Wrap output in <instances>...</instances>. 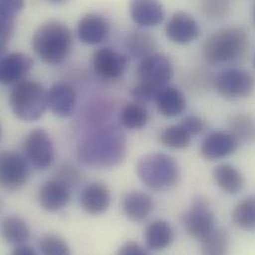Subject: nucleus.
I'll return each instance as SVG.
<instances>
[{"instance_id": "1", "label": "nucleus", "mask_w": 255, "mask_h": 255, "mask_svg": "<svg viewBox=\"0 0 255 255\" xmlns=\"http://www.w3.org/2000/svg\"><path fill=\"white\" fill-rule=\"evenodd\" d=\"M124 133L116 127L101 128L88 136L80 145V160L92 167H114L119 165L126 155Z\"/></svg>"}, {"instance_id": "2", "label": "nucleus", "mask_w": 255, "mask_h": 255, "mask_svg": "<svg viewBox=\"0 0 255 255\" xmlns=\"http://www.w3.org/2000/svg\"><path fill=\"white\" fill-rule=\"evenodd\" d=\"M250 36L239 26L226 27L212 33L204 42L202 55L211 66L242 62L249 54Z\"/></svg>"}, {"instance_id": "3", "label": "nucleus", "mask_w": 255, "mask_h": 255, "mask_svg": "<svg viewBox=\"0 0 255 255\" xmlns=\"http://www.w3.org/2000/svg\"><path fill=\"white\" fill-rule=\"evenodd\" d=\"M73 45L74 37L71 29L58 20H49L41 24L32 37L35 54L50 65H58L65 61Z\"/></svg>"}, {"instance_id": "4", "label": "nucleus", "mask_w": 255, "mask_h": 255, "mask_svg": "<svg viewBox=\"0 0 255 255\" xmlns=\"http://www.w3.org/2000/svg\"><path fill=\"white\" fill-rule=\"evenodd\" d=\"M136 172L142 183L156 192L173 189L180 179L177 161L164 153H150L143 156L137 163Z\"/></svg>"}, {"instance_id": "5", "label": "nucleus", "mask_w": 255, "mask_h": 255, "mask_svg": "<svg viewBox=\"0 0 255 255\" xmlns=\"http://www.w3.org/2000/svg\"><path fill=\"white\" fill-rule=\"evenodd\" d=\"M13 114L23 122L38 121L48 108V92L33 80L15 84L9 97Z\"/></svg>"}, {"instance_id": "6", "label": "nucleus", "mask_w": 255, "mask_h": 255, "mask_svg": "<svg viewBox=\"0 0 255 255\" xmlns=\"http://www.w3.org/2000/svg\"><path fill=\"white\" fill-rule=\"evenodd\" d=\"M214 87L225 99L243 100L255 92V78L247 69L228 67L214 78Z\"/></svg>"}, {"instance_id": "7", "label": "nucleus", "mask_w": 255, "mask_h": 255, "mask_svg": "<svg viewBox=\"0 0 255 255\" xmlns=\"http://www.w3.org/2000/svg\"><path fill=\"white\" fill-rule=\"evenodd\" d=\"M174 76L172 60L165 54L154 53L141 60L137 70L138 83L156 90L168 86Z\"/></svg>"}, {"instance_id": "8", "label": "nucleus", "mask_w": 255, "mask_h": 255, "mask_svg": "<svg viewBox=\"0 0 255 255\" xmlns=\"http://www.w3.org/2000/svg\"><path fill=\"white\" fill-rule=\"evenodd\" d=\"M182 224L190 237L202 241L216 228V217L209 202L202 197L196 198L192 206L182 215Z\"/></svg>"}, {"instance_id": "9", "label": "nucleus", "mask_w": 255, "mask_h": 255, "mask_svg": "<svg viewBox=\"0 0 255 255\" xmlns=\"http://www.w3.org/2000/svg\"><path fill=\"white\" fill-rule=\"evenodd\" d=\"M29 178V167L25 158L13 151H4L0 155V181L9 191L21 189Z\"/></svg>"}, {"instance_id": "10", "label": "nucleus", "mask_w": 255, "mask_h": 255, "mask_svg": "<svg viewBox=\"0 0 255 255\" xmlns=\"http://www.w3.org/2000/svg\"><path fill=\"white\" fill-rule=\"evenodd\" d=\"M24 150L31 165L37 170L49 168L55 158V149L48 133L37 128L32 130L26 137Z\"/></svg>"}, {"instance_id": "11", "label": "nucleus", "mask_w": 255, "mask_h": 255, "mask_svg": "<svg viewBox=\"0 0 255 255\" xmlns=\"http://www.w3.org/2000/svg\"><path fill=\"white\" fill-rule=\"evenodd\" d=\"M128 65V57L110 47L97 49L93 55L94 71L99 78L105 81L120 79L125 74Z\"/></svg>"}, {"instance_id": "12", "label": "nucleus", "mask_w": 255, "mask_h": 255, "mask_svg": "<svg viewBox=\"0 0 255 255\" xmlns=\"http://www.w3.org/2000/svg\"><path fill=\"white\" fill-rule=\"evenodd\" d=\"M165 33L172 43L188 45L198 39L201 28L198 21L192 15L184 11H178L167 21Z\"/></svg>"}, {"instance_id": "13", "label": "nucleus", "mask_w": 255, "mask_h": 255, "mask_svg": "<svg viewBox=\"0 0 255 255\" xmlns=\"http://www.w3.org/2000/svg\"><path fill=\"white\" fill-rule=\"evenodd\" d=\"M130 16L140 28H154L162 24L166 17L160 0H130Z\"/></svg>"}, {"instance_id": "14", "label": "nucleus", "mask_w": 255, "mask_h": 255, "mask_svg": "<svg viewBox=\"0 0 255 255\" xmlns=\"http://www.w3.org/2000/svg\"><path fill=\"white\" fill-rule=\"evenodd\" d=\"M239 145L238 140L229 131H214L204 139L200 152L205 159L216 161L234 154Z\"/></svg>"}, {"instance_id": "15", "label": "nucleus", "mask_w": 255, "mask_h": 255, "mask_svg": "<svg viewBox=\"0 0 255 255\" xmlns=\"http://www.w3.org/2000/svg\"><path fill=\"white\" fill-rule=\"evenodd\" d=\"M72 188L55 178L46 182L40 189L38 200L41 207L48 212H57L65 208L71 200Z\"/></svg>"}, {"instance_id": "16", "label": "nucleus", "mask_w": 255, "mask_h": 255, "mask_svg": "<svg viewBox=\"0 0 255 255\" xmlns=\"http://www.w3.org/2000/svg\"><path fill=\"white\" fill-rule=\"evenodd\" d=\"M32 58L21 52L10 53L0 63V81L4 85L17 84L24 80L33 68Z\"/></svg>"}, {"instance_id": "17", "label": "nucleus", "mask_w": 255, "mask_h": 255, "mask_svg": "<svg viewBox=\"0 0 255 255\" xmlns=\"http://www.w3.org/2000/svg\"><path fill=\"white\" fill-rule=\"evenodd\" d=\"M77 94L67 83H56L48 91V108L59 118L70 117L76 108Z\"/></svg>"}, {"instance_id": "18", "label": "nucleus", "mask_w": 255, "mask_h": 255, "mask_svg": "<svg viewBox=\"0 0 255 255\" xmlns=\"http://www.w3.org/2000/svg\"><path fill=\"white\" fill-rule=\"evenodd\" d=\"M109 21L100 14H87L78 22V38L86 45H98L102 43L109 35Z\"/></svg>"}, {"instance_id": "19", "label": "nucleus", "mask_w": 255, "mask_h": 255, "mask_svg": "<svg viewBox=\"0 0 255 255\" xmlns=\"http://www.w3.org/2000/svg\"><path fill=\"white\" fill-rule=\"evenodd\" d=\"M81 204L90 215L99 216L107 212L111 204V191L103 183H92L82 192Z\"/></svg>"}, {"instance_id": "20", "label": "nucleus", "mask_w": 255, "mask_h": 255, "mask_svg": "<svg viewBox=\"0 0 255 255\" xmlns=\"http://www.w3.org/2000/svg\"><path fill=\"white\" fill-rule=\"evenodd\" d=\"M154 102L158 112L167 118H175L182 115L187 108V100L181 90L173 86L162 88Z\"/></svg>"}, {"instance_id": "21", "label": "nucleus", "mask_w": 255, "mask_h": 255, "mask_svg": "<svg viewBox=\"0 0 255 255\" xmlns=\"http://www.w3.org/2000/svg\"><path fill=\"white\" fill-rule=\"evenodd\" d=\"M122 207L124 214L133 222L145 221L154 209L153 199L146 193L134 191L126 194Z\"/></svg>"}, {"instance_id": "22", "label": "nucleus", "mask_w": 255, "mask_h": 255, "mask_svg": "<svg viewBox=\"0 0 255 255\" xmlns=\"http://www.w3.org/2000/svg\"><path fill=\"white\" fill-rule=\"evenodd\" d=\"M146 246L154 252H161L170 248L175 241V231L172 225L163 220L154 221L145 231Z\"/></svg>"}, {"instance_id": "23", "label": "nucleus", "mask_w": 255, "mask_h": 255, "mask_svg": "<svg viewBox=\"0 0 255 255\" xmlns=\"http://www.w3.org/2000/svg\"><path fill=\"white\" fill-rule=\"evenodd\" d=\"M213 178L218 187L225 193L237 195L245 188L243 173L231 164H220L213 170Z\"/></svg>"}, {"instance_id": "24", "label": "nucleus", "mask_w": 255, "mask_h": 255, "mask_svg": "<svg viewBox=\"0 0 255 255\" xmlns=\"http://www.w3.org/2000/svg\"><path fill=\"white\" fill-rule=\"evenodd\" d=\"M125 45L128 54L140 60L156 53L157 48V42L154 36L144 30H135L128 33Z\"/></svg>"}, {"instance_id": "25", "label": "nucleus", "mask_w": 255, "mask_h": 255, "mask_svg": "<svg viewBox=\"0 0 255 255\" xmlns=\"http://www.w3.org/2000/svg\"><path fill=\"white\" fill-rule=\"evenodd\" d=\"M229 132L240 144H251L255 141V119L247 113L233 115L228 124Z\"/></svg>"}, {"instance_id": "26", "label": "nucleus", "mask_w": 255, "mask_h": 255, "mask_svg": "<svg viewBox=\"0 0 255 255\" xmlns=\"http://www.w3.org/2000/svg\"><path fill=\"white\" fill-rule=\"evenodd\" d=\"M1 233L5 242L14 247L25 245L30 238V229L27 223L15 216H10L3 220Z\"/></svg>"}, {"instance_id": "27", "label": "nucleus", "mask_w": 255, "mask_h": 255, "mask_svg": "<svg viewBox=\"0 0 255 255\" xmlns=\"http://www.w3.org/2000/svg\"><path fill=\"white\" fill-rule=\"evenodd\" d=\"M234 224L244 231H255V196L241 200L232 213Z\"/></svg>"}, {"instance_id": "28", "label": "nucleus", "mask_w": 255, "mask_h": 255, "mask_svg": "<svg viewBox=\"0 0 255 255\" xmlns=\"http://www.w3.org/2000/svg\"><path fill=\"white\" fill-rule=\"evenodd\" d=\"M120 119L124 127L137 130L146 127L149 121V113L144 104L134 101L124 107Z\"/></svg>"}, {"instance_id": "29", "label": "nucleus", "mask_w": 255, "mask_h": 255, "mask_svg": "<svg viewBox=\"0 0 255 255\" xmlns=\"http://www.w3.org/2000/svg\"><path fill=\"white\" fill-rule=\"evenodd\" d=\"M193 136L181 123L165 128L160 135L163 146L174 150H185L192 142Z\"/></svg>"}, {"instance_id": "30", "label": "nucleus", "mask_w": 255, "mask_h": 255, "mask_svg": "<svg viewBox=\"0 0 255 255\" xmlns=\"http://www.w3.org/2000/svg\"><path fill=\"white\" fill-rule=\"evenodd\" d=\"M204 255H222L228 254L230 240L226 230L216 228L209 236L201 241Z\"/></svg>"}, {"instance_id": "31", "label": "nucleus", "mask_w": 255, "mask_h": 255, "mask_svg": "<svg viewBox=\"0 0 255 255\" xmlns=\"http://www.w3.org/2000/svg\"><path fill=\"white\" fill-rule=\"evenodd\" d=\"M232 10L231 0H200V11L210 21H223Z\"/></svg>"}, {"instance_id": "32", "label": "nucleus", "mask_w": 255, "mask_h": 255, "mask_svg": "<svg viewBox=\"0 0 255 255\" xmlns=\"http://www.w3.org/2000/svg\"><path fill=\"white\" fill-rule=\"evenodd\" d=\"M39 249L43 255H68L71 254L66 241L54 234L44 236L39 242Z\"/></svg>"}, {"instance_id": "33", "label": "nucleus", "mask_w": 255, "mask_h": 255, "mask_svg": "<svg viewBox=\"0 0 255 255\" xmlns=\"http://www.w3.org/2000/svg\"><path fill=\"white\" fill-rule=\"evenodd\" d=\"M57 179L65 182L71 188L76 187L82 181V174L74 166H63L57 173Z\"/></svg>"}, {"instance_id": "34", "label": "nucleus", "mask_w": 255, "mask_h": 255, "mask_svg": "<svg viewBox=\"0 0 255 255\" xmlns=\"http://www.w3.org/2000/svg\"><path fill=\"white\" fill-rule=\"evenodd\" d=\"M25 7V0H0V17L16 18Z\"/></svg>"}, {"instance_id": "35", "label": "nucleus", "mask_w": 255, "mask_h": 255, "mask_svg": "<svg viewBox=\"0 0 255 255\" xmlns=\"http://www.w3.org/2000/svg\"><path fill=\"white\" fill-rule=\"evenodd\" d=\"M180 123L191 133L193 137L202 134L206 129V123L204 122V120L195 115H189L184 117V119Z\"/></svg>"}, {"instance_id": "36", "label": "nucleus", "mask_w": 255, "mask_h": 255, "mask_svg": "<svg viewBox=\"0 0 255 255\" xmlns=\"http://www.w3.org/2000/svg\"><path fill=\"white\" fill-rule=\"evenodd\" d=\"M117 254L122 255H148V252L136 242H128L120 248Z\"/></svg>"}, {"instance_id": "37", "label": "nucleus", "mask_w": 255, "mask_h": 255, "mask_svg": "<svg viewBox=\"0 0 255 255\" xmlns=\"http://www.w3.org/2000/svg\"><path fill=\"white\" fill-rule=\"evenodd\" d=\"M13 255H36V252L31 249L30 247L26 245H21L18 247H15V249L12 252Z\"/></svg>"}, {"instance_id": "38", "label": "nucleus", "mask_w": 255, "mask_h": 255, "mask_svg": "<svg viewBox=\"0 0 255 255\" xmlns=\"http://www.w3.org/2000/svg\"><path fill=\"white\" fill-rule=\"evenodd\" d=\"M251 19H252V24L255 29V0L252 4V8H251Z\"/></svg>"}, {"instance_id": "39", "label": "nucleus", "mask_w": 255, "mask_h": 255, "mask_svg": "<svg viewBox=\"0 0 255 255\" xmlns=\"http://www.w3.org/2000/svg\"><path fill=\"white\" fill-rule=\"evenodd\" d=\"M44 1L50 2V3H52V4H57V5H59V4H64V3L68 2L69 0H44Z\"/></svg>"}, {"instance_id": "40", "label": "nucleus", "mask_w": 255, "mask_h": 255, "mask_svg": "<svg viewBox=\"0 0 255 255\" xmlns=\"http://www.w3.org/2000/svg\"><path fill=\"white\" fill-rule=\"evenodd\" d=\"M254 65H255V59H254Z\"/></svg>"}]
</instances>
